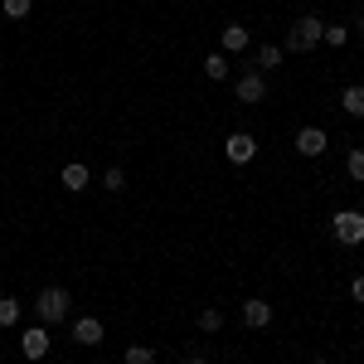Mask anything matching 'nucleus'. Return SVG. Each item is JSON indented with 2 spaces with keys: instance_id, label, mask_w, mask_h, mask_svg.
Returning a JSON list of instances; mask_svg holds the SVG:
<instances>
[{
  "instance_id": "2",
  "label": "nucleus",
  "mask_w": 364,
  "mask_h": 364,
  "mask_svg": "<svg viewBox=\"0 0 364 364\" xmlns=\"http://www.w3.org/2000/svg\"><path fill=\"white\" fill-rule=\"evenodd\" d=\"M68 291L63 287H44L39 291V301H34V311H39V326H58V321H68Z\"/></svg>"
},
{
  "instance_id": "8",
  "label": "nucleus",
  "mask_w": 364,
  "mask_h": 364,
  "mask_svg": "<svg viewBox=\"0 0 364 364\" xmlns=\"http://www.w3.org/2000/svg\"><path fill=\"white\" fill-rule=\"evenodd\" d=\"M243 49H252L248 29L243 25H224V34H219V54H243Z\"/></svg>"
},
{
  "instance_id": "12",
  "label": "nucleus",
  "mask_w": 364,
  "mask_h": 364,
  "mask_svg": "<svg viewBox=\"0 0 364 364\" xmlns=\"http://www.w3.org/2000/svg\"><path fill=\"white\" fill-rule=\"evenodd\" d=\"M282 54H287L282 44H257V49H252V58H257L262 73H267V68H282Z\"/></svg>"
},
{
  "instance_id": "23",
  "label": "nucleus",
  "mask_w": 364,
  "mask_h": 364,
  "mask_svg": "<svg viewBox=\"0 0 364 364\" xmlns=\"http://www.w3.org/2000/svg\"><path fill=\"white\" fill-rule=\"evenodd\" d=\"M185 364H209V360H204V355H185Z\"/></svg>"
},
{
  "instance_id": "1",
  "label": "nucleus",
  "mask_w": 364,
  "mask_h": 364,
  "mask_svg": "<svg viewBox=\"0 0 364 364\" xmlns=\"http://www.w3.org/2000/svg\"><path fill=\"white\" fill-rule=\"evenodd\" d=\"M321 29H326V20H316V15H301L296 25L287 29V44H282V49H287V54H311V49L321 44Z\"/></svg>"
},
{
  "instance_id": "11",
  "label": "nucleus",
  "mask_w": 364,
  "mask_h": 364,
  "mask_svg": "<svg viewBox=\"0 0 364 364\" xmlns=\"http://www.w3.org/2000/svg\"><path fill=\"white\" fill-rule=\"evenodd\" d=\"M87 180H92V175H87V166H83V161L63 166V190H73V195H78V190H87Z\"/></svg>"
},
{
  "instance_id": "10",
  "label": "nucleus",
  "mask_w": 364,
  "mask_h": 364,
  "mask_svg": "<svg viewBox=\"0 0 364 364\" xmlns=\"http://www.w3.org/2000/svg\"><path fill=\"white\" fill-rule=\"evenodd\" d=\"M73 340L78 345H102V321L97 316H78L73 321Z\"/></svg>"
},
{
  "instance_id": "21",
  "label": "nucleus",
  "mask_w": 364,
  "mask_h": 364,
  "mask_svg": "<svg viewBox=\"0 0 364 364\" xmlns=\"http://www.w3.org/2000/svg\"><path fill=\"white\" fill-rule=\"evenodd\" d=\"M321 39H326V44H336V49H340V44L350 39V29H345V25H326V29H321Z\"/></svg>"
},
{
  "instance_id": "15",
  "label": "nucleus",
  "mask_w": 364,
  "mask_h": 364,
  "mask_svg": "<svg viewBox=\"0 0 364 364\" xmlns=\"http://www.w3.org/2000/svg\"><path fill=\"white\" fill-rule=\"evenodd\" d=\"M219 326H224V311H219V306H204V311H199V331H209V336H214Z\"/></svg>"
},
{
  "instance_id": "5",
  "label": "nucleus",
  "mask_w": 364,
  "mask_h": 364,
  "mask_svg": "<svg viewBox=\"0 0 364 364\" xmlns=\"http://www.w3.org/2000/svg\"><path fill=\"white\" fill-rule=\"evenodd\" d=\"M224 156L233 166H248L252 156H257V136H252V132H233V136L224 141Z\"/></svg>"
},
{
  "instance_id": "6",
  "label": "nucleus",
  "mask_w": 364,
  "mask_h": 364,
  "mask_svg": "<svg viewBox=\"0 0 364 364\" xmlns=\"http://www.w3.org/2000/svg\"><path fill=\"white\" fill-rule=\"evenodd\" d=\"M20 355L25 360H44L49 355V326H29L25 336H20Z\"/></svg>"
},
{
  "instance_id": "9",
  "label": "nucleus",
  "mask_w": 364,
  "mask_h": 364,
  "mask_svg": "<svg viewBox=\"0 0 364 364\" xmlns=\"http://www.w3.org/2000/svg\"><path fill=\"white\" fill-rule=\"evenodd\" d=\"M326 151V132L321 127H301L296 132V156H321Z\"/></svg>"
},
{
  "instance_id": "13",
  "label": "nucleus",
  "mask_w": 364,
  "mask_h": 364,
  "mask_svg": "<svg viewBox=\"0 0 364 364\" xmlns=\"http://www.w3.org/2000/svg\"><path fill=\"white\" fill-rule=\"evenodd\" d=\"M340 107L350 117H364V83H350L345 92H340Z\"/></svg>"
},
{
  "instance_id": "16",
  "label": "nucleus",
  "mask_w": 364,
  "mask_h": 364,
  "mask_svg": "<svg viewBox=\"0 0 364 364\" xmlns=\"http://www.w3.org/2000/svg\"><path fill=\"white\" fill-rule=\"evenodd\" d=\"M0 10H5L10 20H25L29 10H34V0H0Z\"/></svg>"
},
{
  "instance_id": "20",
  "label": "nucleus",
  "mask_w": 364,
  "mask_h": 364,
  "mask_svg": "<svg viewBox=\"0 0 364 364\" xmlns=\"http://www.w3.org/2000/svg\"><path fill=\"white\" fill-rule=\"evenodd\" d=\"M102 185H107L112 195H122V190H127V175H122V166H112V170H107V175H102Z\"/></svg>"
},
{
  "instance_id": "24",
  "label": "nucleus",
  "mask_w": 364,
  "mask_h": 364,
  "mask_svg": "<svg viewBox=\"0 0 364 364\" xmlns=\"http://www.w3.org/2000/svg\"><path fill=\"white\" fill-rule=\"evenodd\" d=\"M311 364H331V360H311Z\"/></svg>"
},
{
  "instance_id": "25",
  "label": "nucleus",
  "mask_w": 364,
  "mask_h": 364,
  "mask_svg": "<svg viewBox=\"0 0 364 364\" xmlns=\"http://www.w3.org/2000/svg\"><path fill=\"white\" fill-rule=\"evenodd\" d=\"M360 34H364V15H360Z\"/></svg>"
},
{
  "instance_id": "14",
  "label": "nucleus",
  "mask_w": 364,
  "mask_h": 364,
  "mask_svg": "<svg viewBox=\"0 0 364 364\" xmlns=\"http://www.w3.org/2000/svg\"><path fill=\"white\" fill-rule=\"evenodd\" d=\"M204 73H209L214 83H224V78H228V58L224 54H209V58H204Z\"/></svg>"
},
{
  "instance_id": "3",
  "label": "nucleus",
  "mask_w": 364,
  "mask_h": 364,
  "mask_svg": "<svg viewBox=\"0 0 364 364\" xmlns=\"http://www.w3.org/2000/svg\"><path fill=\"white\" fill-rule=\"evenodd\" d=\"M331 233H336V243H345V248H360L364 243V214L360 209H340L336 219H331Z\"/></svg>"
},
{
  "instance_id": "17",
  "label": "nucleus",
  "mask_w": 364,
  "mask_h": 364,
  "mask_svg": "<svg viewBox=\"0 0 364 364\" xmlns=\"http://www.w3.org/2000/svg\"><path fill=\"white\" fill-rule=\"evenodd\" d=\"M127 364H156V350L151 345H132L127 350Z\"/></svg>"
},
{
  "instance_id": "4",
  "label": "nucleus",
  "mask_w": 364,
  "mask_h": 364,
  "mask_svg": "<svg viewBox=\"0 0 364 364\" xmlns=\"http://www.w3.org/2000/svg\"><path fill=\"white\" fill-rule=\"evenodd\" d=\"M233 92H238V102H262V97H267V73H262V68H252V73H243V78H238V83H233Z\"/></svg>"
},
{
  "instance_id": "22",
  "label": "nucleus",
  "mask_w": 364,
  "mask_h": 364,
  "mask_svg": "<svg viewBox=\"0 0 364 364\" xmlns=\"http://www.w3.org/2000/svg\"><path fill=\"white\" fill-rule=\"evenodd\" d=\"M350 296H355V301H364V277H355V282H350Z\"/></svg>"
},
{
  "instance_id": "18",
  "label": "nucleus",
  "mask_w": 364,
  "mask_h": 364,
  "mask_svg": "<svg viewBox=\"0 0 364 364\" xmlns=\"http://www.w3.org/2000/svg\"><path fill=\"white\" fill-rule=\"evenodd\" d=\"M345 175L364 185V151H350V161H345Z\"/></svg>"
},
{
  "instance_id": "7",
  "label": "nucleus",
  "mask_w": 364,
  "mask_h": 364,
  "mask_svg": "<svg viewBox=\"0 0 364 364\" xmlns=\"http://www.w3.org/2000/svg\"><path fill=\"white\" fill-rule=\"evenodd\" d=\"M243 326H252V331H267V326H272V301H262V296L243 301Z\"/></svg>"
},
{
  "instance_id": "19",
  "label": "nucleus",
  "mask_w": 364,
  "mask_h": 364,
  "mask_svg": "<svg viewBox=\"0 0 364 364\" xmlns=\"http://www.w3.org/2000/svg\"><path fill=\"white\" fill-rule=\"evenodd\" d=\"M15 321H20V301L0 296V326H15Z\"/></svg>"
}]
</instances>
